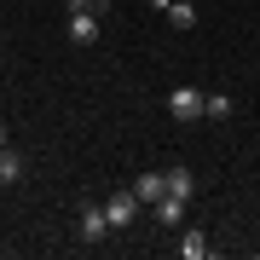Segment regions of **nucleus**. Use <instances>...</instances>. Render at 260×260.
<instances>
[{
	"instance_id": "3",
	"label": "nucleus",
	"mask_w": 260,
	"mask_h": 260,
	"mask_svg": "<svg viewBox=\"0 0 260 260\" xmlns=\"http://www.w3.org/2000/svg\"><path fill=\"white\" fill-rule=\"evenodd\" d=\"M203 99H208V93L191 87V81L174 87V93H168V116H174V121H203Z\"/></svg>"
},
{
	"instance_id": "2",
	"label": "nucleus",
	"mask_w": 260,
	"mask_h": 260,
	"mask_svg": "<svg viewBox=\"0 0 260 260\" xmlns=\"http://www.w3.org/2000/svg\"><path fill=\"white\" fill-rule=\"evenodd\" d=\"M75 232H81V243H104V237H110L104 203H81V208H75Z\"/></svg>"
},
{
	"instance_id": "9",
	"label": "nucleus",
	"mask_w": 260,
	"mask_h": 260,
	"mask_svg": "<svg viewBox=\"0 0 260 260\" xmlns=\"http://www.w3.org/2000/svg\"><path fill=\"white\" fill-rule=\"evenodd\" d=\"M168 197H185V203L197 197V174L191 168H168Z\"/></svg>"
},
{
	"instance_id": "13",
	"label": "nucleus",
	"mask_w": 260,
	"mask_h": 260,
	"mask_svg": "<svg viewBox=\"0 0 260 260\" xmlns=\"http://www.w3.org/2000/svg\"><path fill=\"white\" fill-rule=\"evenodd\" d=\"M0 145H6V121H0Z\"/></svg>"
},
{
	"instance_id": "11",
	"label": "nucleus",
	"mask_w": 260,
	"mask_h": 260,
	"mask_svg": "<svg viewBox=\"0 0 260 260\" xmlns=\"http://www.w3.org/2000/svg\"><path fill=\"white\" fill-rule=\"evenodd\" d=\"M168 23H174V29H191L197 23V6H191V0H174V6H168Z\"/></svg>"
},
{
	"instance_id": "4",
	"label": "nucleus",
	"mask_w": 260,
	"mask_h": 260,
	"mask_svg": "<svg viewBox=\"0 0 260 260\" xmlns=\"http://www.w3.org/2000/svg\"><path fill=\"white\" fill-rule=\"evenodd\" d=\"M104 214H110V232H116V225L127 232V225L139 220V197H133V185H127V191H116L110 203H104Z\"/></svg>"
},
{
	"instance_id": "12",
	"label": "nucleus",
	"mask_w": 260,
	"mask_h": 260,
	"mask_svg": "<svg viewBox=\"0 0 260 260\" xmlns=\"http://www.w3.org/2000/svg\"><path fill=\"white\" fill-rule=\"evenodd\" d=\"M150 6H156V12H168V6H174V0H150Z\"/></svg>"
},
{
	"instance_id": "1",
	"label": "nucleus",
	"mask_w": 260,
	"mask_h": 260,
	"mask_svg": "<svg viewBox=\"0 0 260 260\" xmlns=\"http://www.w3.org/2000/svg\"><path fill=\"white\" fill-rule=\"evenodd\" d=\"M104 12H110V0H75L70 6V41L75 47H99V35H104Z\"/></svg>"
},
{
	"instance_id": "7",
	"label": "nucleus",
	"mask_w": 260,
	"mask_h": 260,
	"mask_svg": "<svg viewBox=\"0 0 260 260\" xmlns=\"http://www.w3.org/2000/svg\"><path fill=\"white\" fill-rule=\"evenodd\" d=\"M179 254H185V260H208V232L185 225V232H179Z\"/></svg>"
},
{
	"instance_id": "8",
	"label": "nucleus",
	"mask_w": 260,
	"mask_h": 260,
	"mask_svg": "<svg viewBox=\"0 0 260 260\" xmlns=\"http://www.w3.org/2000/svg\"><path fill=\"white\" fill-rule=\"evenodd\" d=\"M18 179H23V150L0 145V185H18Z\"/></svg>"
},
{
	"instance_id": "6",
	"label": "nucleus",
	"mask_w": 260,
	"mask_h": 260,
	"mask_svg": "<svg viewBox=\"0 0 260 260\" xmlns=\"http://www.w3.org/2000/svg\"><path fill=\"white\" fill-rule=\"evenodd\" d=\"M150 208H156V225H162V232H174V225H185V197H156Z\"/></svg>"
},
{
	"instance_id": "5",
	"label": "nucleus",
	"mask_w": 260,
	"mask_h": 260,
	"mask_svg": "<svg viewBox=\"0 0 260 260\" xmlns=\"http://www.w3.org/2000/svg\"><path fill=\"white\" fill-rule=\"evenodd\" d=\"M133 197H139V203H156V197H168V174H162V168H145V174L133 179Z\"/></svg>"
},
{
	"instance_id": "10",
	"label": "nucleus",
	"mask_w": 260,
	"mask_h": 260,
	"mask_svg": "<svg viewBox=\"0 0 260 260\" xmlns=\"http://www.w3.org/2000/svg\"><path fill=\"white\" fill-rule=\"evenodd\" d=\"M232 110H237V99H232V93H208V99H203V116H208V121H225Z\"/></svg>"
}]
</instances>
